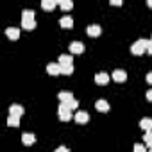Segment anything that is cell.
Masks as SVG:
<instances>
[{
	"instance_id": "1",
	"label": "cell",
	"mask_w": 152,
	"mask_h": 152,
	"mask_svg": "<svg viewBox=\"0 0 152 152\" xmlns=\"http://www.w3.org/2000/svg\"><path fill=\"white\" fill-rule=\"evenodd\" d=\"M22 27L27 31H32L36 27V20H34V11L32 9H23L22 13Z\"/></svg>"
},
{
	"instance_id": "2",
	"label": "cell",
	"mask_w": 152,
	"mask_h": 152,
	"mask_svg": "<svg viewBox=\"0 0 152 152\" xmlns=\"http://www.w3.org/2000/svg\"><path fill=\"white\" fill-rule=\"evenodd\" d=\"M148 43H150V39H138V41H134L132 43V47H131V52L132 54H136V56H141L143 52H147V48H148Z\"/></svg>"
},
{
	"instance_id": "3",
	"label": "cell",
	"mask_w": 152,
	"mask_h": 152,
	"mask_svg": "<svg viewBox=\"0 0 152 152\" xmlns=\"http://www.w3.org/2000/svg\"><path fill=\"white\" fill-rule=\"evenodd\" d=\"M57 115H59V118H61L63 122H68V120L72 118V109H70L66 104H59V107H57Z\"/></svg>"
},
{
	"instance_id": "4",
	"label": "cell",
	"mask_w": 152,
	"mask_h": 152,
	"mask_svg": "<svg viewBox=\"0 0 152 152\" xmlns=\"http://www.w3.org/2000/svg\"><path fill=\"white\" fill-rule=\"evenodd\" d=\"M111 77H113V81H115V83H124V81L127 79V73H125L124 70H120V68H118V70H115V72H113Z\"/></svg>"
},
{
	"instance_id": "5",
	"label": "cell",
	"mask_w": 152,
	"mask_h": 152,
	"mask_svg": "<svg viewBox=\"0 0 152 152\" xmlns=\"http://www.w3.org/2000/svg\"><path fill=\"white\" fill-rule=\"evenodd\" d=\"M70 52L72 54H83L84 52V45L81 41H72L70 43Z\"/></svg>"
},
{
	"instance_id": "6",
	"label": "cell",
	"mask_w": 152,
	"mask_h": 152,
	"mask_svg": "<svg viewBox=\"0 0 152 152\" xmlns=\"http://www.w3.org/2000/svg\"><path fill=\"white\" fill-rule=\"evenodd\" d=\"M57 99L61 100V104H66V106H68L72 100H75V99H73V95H72L70 91H61V93L57 95Z\"/></svg>"
},
{
	"instance_id": "7",
	"label": "cell",
	"mask_w": 152,
	"mask_h": 152,
	"mask_svg": "<svg viewBox=\"0 0 152 152\" xmlns=\"http://www.w3.org/2000/svg\"><path fill=\"white\" fill-rule=\"evenodd\" d=\"M86 32H88L90 36H100L102 27H100V25H97V23H91V25H88V27H86Z\"/></svg>"
},
{
	"instance_id": "8",
	"label": "cell",
	"mask_w": 152,
	"mask_h": 152,
	"mask_svg": "<svg viewBox=\"0 0 152 152\" xmlns=\"http://www.w3.org/2000/svg\"><path fill=\"white\" fill-rule=\"evenodd\" d=\"M47 72L50 75H59L61 73V64L59 63H48L47 64Z\"/></svg>"
},
{
	"instance_id": "9",
	"label": "cell",
	"mask_w": 152,
	"mask_h": 152,
	"mask_svg": "<svg viewBox=\"0 0 152 152\" xmlns=\"http://www.w3.org/2000/svg\"><path fill=\"white\" fill-rule=\"evenodd\" d=\"M73 116H75V122H77V124H86L90 120V115L86 111H77Z\"/></svg>"
},
{
	"instance_id": "10",
	"label": "cell",
	"mask_w": 152,
	"mask_h": 152,
	"mask_svg": "<svg viewBox=\"0 0 152 152\" xmlns=\"http://www.w3.org/2000/svg\"><path fill=\"white\" fill-rule=\"evenodd\" d=\"M95 83H99V84H107V83H109V75H107L106 72H99V73L95 75Z\"/></svg>"
},
{
	"instance_id": "11",
	"label": "cell",
	"mask_w": 152,
	"mask_h": 152,
	"mask_svg": "<svg viewBox=\"0 0 152 152\" xmlns=\"http://www.w3.org/2000/svg\"><path fill=\"white\" fill-rule=\"evenodd\" d=\"M95 107H97L99 111H102V113H107V111H109V104H107V100H104V99H99V100L95 102Z\"/></svg>"
},
{
	"instance_id": "12",
	"label": "cell",
	"mask_w": 152,
	"mask_h": 152,
	"mask_svg": "<svg viewBox=\"0 0 152 152\" xmlns=\"http://www.w3.org/2000/svg\"><path fill=\"white\" fill-rule=\"evenodd\" d=\"M22 141H23V145H34L36 136H34L32 132H23V134H22Z\"/></svg>"
},
{
	"instance_id": "13",
	"label": "cell",
	"mask_w": 152,
	"mask_h": 152,
	"mask_svg": "<svg viewBox=\"0 0 152 152\" xmlns=\"http://www.w3.org/2000/svg\"><path fill=\"white\" fill-rule=\"evenodd\" d=\"M140 127H141L145 132L152 131V118H141V120H140Z\"/></svg>"
},
{
	"instance_id": "14",
	"label": "cell",
	"mask_w": 152,
	"mask_h": 152,
	"mask_svg": "<svg viewBox=\"0 0 152 152\" xmlns=\"http://www.w3.org/2000/svg\"><path fill=\"white\" fill-rule=\"evenodd\" d=\"M6 34H7L11 39H18V38H20V29H16V27H7V29H6Z\"/></svg>"
},
{
	"instance_id": "15",
	"label": "cell",
	"mask_w": 152,
	"mask_h": 152,
	"mask_svg": "<svg viewBox=\"0 0 152 152\" xmlns=\"http://www.w3.org/2000/svg\"><path fill=\"white\" fill-rule=\"evenodd\" d=\"M59 64H61V66L73 64V57H72V56H68V54H61V56H59Z\"/></svg>"
},
{
	"instance_id": "16",
	"label": "cell",
	"mask_w": 152,
	"mask_h": 152,
	"mask_svg": "<svg viewBox=\"0 0 152 152\" xmlns=\"http://www.w3.org/2000/svg\"><path fill=\"white\" fill-rule=\"evenodd\" d=\"M56 6H57V0H43L41 2V7L47 9V11H52Z\"/></svg>"
},
{
	"instance_id": "17",
	"label": "cell",
	"mask_w": 152,
	"mask_h": 152,
	"mask_svg": "<svg viewBox=\"0 0 152 152\" xmlns=\"http://www.w3.org/2000/svg\"><path fill=\"white\" fill-rule=\"evenodd\" d=\"M9 113H11V115H16V116H22V115H23V107H22L20 104H13V106L9 107Z\"/></svg>"
},
{
	"instance_id": "18",
	"label": "cell",
	"mask_w": 152,
	"mask_h": 152,
	"mask_svg": "<svg viewBox=\"0 0 152 152\" xmlns=\"http://www.w3.org/2000/svg\"><path fill=\"white\" fill-rule=\"evenodd\" d=\"M7 125H9V127H18V125H20V116L9 115V116H7Z\"/></svg>"
},
{
	"instance_id": "19",
	"label": "cell",
	"mask_w": 152,
	"mask_h": 152,
	"mask_svg": "<svg viewBox=\"0 0 152 152\" xmlns=\"http://www.w3.org/2000/svg\"><path fill=\"white\" fill-rule=\"evenodd\" d=\"M61 27H72L73 25V20H72V16H68V15H64L63 18H61Z\"/></svg>"
},
{
	"instance_id": "20",
	"label": "cell",
	"mask_w": 152,
	"mask_h": 152,
	"mask_svg": "<svg viewBox=\"0 0 152 152\" xmlns=\"http://www.w3.org/2000/svg\"><path fill=\"white\" fill-rule=\"evenodd\" d=\"M59 6H61V9L68 11V9L73 7V2H72V0H59Z\"/></svg>"
},
{
	"instance_id": "21",
	"label": "cell",
	"mask_w": 152,
	"mask_h": 152,
	"mask_svg": "<svg viewBox=\"0 0 152 152\" xmlns=\"http://www.w3.org/2000/svg\"><path fill=\"white\" fill-rule=\"evenodd\" d=\"M143 141H145V145H148L152 148V131H148V132L143 134Z\"/></svg>"
},
{
	"instance_id": "22",
	"label": "cell",
	"mask_w": 152,
	"mask_h": 152,
	"mask_svg": "<svg viewBox=\"0 0 152 152\" xmlns=\"http://www.w3.org/2000/svg\"><path fill=\"white\" fill-rule=\"evenodd\" d=\"M61 73H64V75H72V73H73V64L61 66Z\"/></svg>"
},
{
	"instance_id": "23",
	"label": "cell",
	"mask_w": 152,
	"mask_h": 152,
	"mask_svg": "<svg viewBox=\"0 0 152 152\" xmlns=\"http://www.w3.org/2000/svg\"><path fill=\"white\" fill-rule=\"evenodd\" d=\"M134 152H148V150H147V147L143 143H136L134 145Z\"/></svg>"
},
{
	"instance_id": "24",
	"label": "cell",
	"mask_w": 152,
	"mask_h": 152,
	"mask_svg": "<svg viewBox=\"0 0 152 152\" xmlns=\"http://www.w3.org/2000/svg\"><path fill=\"white\" fill-rule=\"evenodd\" d=\"M147 83H148V84H152V72H148V73H147Z\"/></svg>"
},
{
	"instance_id": "25",
	"label": "cell",
	"mask_w": 152,
	"mask_h": 152,
	"mask_svg": "<svg viewBox=\"0 0 152 152\" xmlns=\"http://www.w3.org/2000/svg\"><path fill=\"white\" fill-rule=\"evenodd\" d=\"M111 6H122V0H111Z\"/></svg>"
},
{
	"instance_id": "26",
	"label": "cell",
	"mask_w": 152,
	"mask_h": 152,
	"mask_svg": "<svg viewBox=\"0 0 152 152\" xmlns=\"http://www.w3.org/2000/svg\"><path fill=\"white\" fill-rule=\"evenodd\" d=\"M56 152H68V148H66V147H57Z\"/></svg>"
},
{
	"instance_id": "27",
	"label": "cell",
	"mask_w": 152,
	"mask_h": 152,
	"mask_svg": "<svg viewBox=\"0 0 152 152\" xmlns=\"http://www.w3.org/2000/svg\"><path fill=\"white\" fill-rule=\"evenodd\" d=\"M147 99L152 102V90H148V91H147Z\"/></svg>"
},
{
	"instance_id": "28",
	"label": "cell",
	"mask_w": 152,
	"mask_h": 152,
	"mask_svg": "<svg viewBox=\"0 0 152 152\" xmlns=\"http://www.w3.org/2000/svg\"><path fill=\"white\" fill-rule=\"evenodd\" d=\"M147 52H148V54H152V39H150V43H148V48H147Z\"/></svg>"
},
{
	"instance_id": "29",
	"label": "cell",
	"mask_w": 152,
	"mask_h": 152,
	"mask_svg": "<svg viewBox=\"0 0 152 152\" xmlns=\"http://www.w3.org/2000/svg\"><path fill=\"white\" fill-rule=\"evenodd\" d=\"M147 4H148V6H150V7H152V0H148V2H147Z\"/></svg>"
},
{
	"instance_id": "30",
	"label": "cell",
	"mask_w": 152,
	"mask_h": 152,
	"mask_svg": "<svg viewBox=\"0 0 152 152\" xmlns=\"http://www.w3.org/2000/svg\"><path fill=\"white\" fill-rule=\"evenodd\" d=\"M148 152H152V148H150V150H148Z\"/></svg>"
}]
</instances>
